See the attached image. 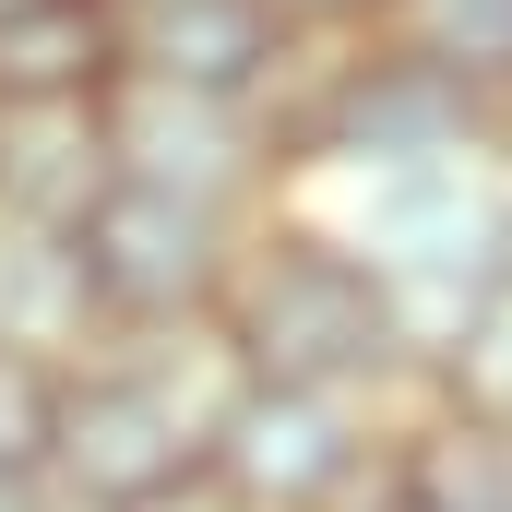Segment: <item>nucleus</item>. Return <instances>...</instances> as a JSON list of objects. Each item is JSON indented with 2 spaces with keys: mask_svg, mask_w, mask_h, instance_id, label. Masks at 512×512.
I'll return each mask as SVG.
<instances>
[{
  "mask_svg": "<svg viewBox=\"0 0 512 512\" xmlns=\"http://www.w3.org/2000/svg\"><path fill=\"white\" fill-rule=\"evenodd\" d=\"M120 24V72L131 84H179V96H274L298 36L262 0H108Z\"/></svg>",
  "mask_w": 512,
  "mask_h": 512,
  "instance_id": "obj_8",
  "label": "nucleus"
},
{
  "mask_svg": "<svg viewBox=\"0 0 512 512\" xmlns=\"http://www.w3.org/2000/svg\"><path fill=\"white\" fill-rule=\"evenodd\" d=\"M382 417L358 393L239 382V405L203 441V512H358L382 489Z\"/></svg>",
  "mask_w": 512,
  "mask_h": 512,
  "instance_id": "obj_4",
  "label": "nucleus"
},
{
  "mask_svg": "<svg viewBox=\"0 0 512 512\" xmlns=\"http://www.w3.org/2000/svg\"><path fill=\"white\" fill-rule=\"evenodd\" d=\"M60 358H24V346H0V477H24L36 489V465H48V429H60Z\"/></svg>",
  "mask_w": 512,
  "mask_h": 512,
  "instance_id": "obj_15",
  "label": "nucleus"
},
{
  "mask_svg": "<svg viewBox=\"0 0 512 512\" xmlns=\"http://www.w3.org/2000/svg\"><path fill=\"white\" fill-rule=\"evenodd\" d=\"M382 489L417 512H512V429L405 393L382 417Z\"/></svg>",
  "mask_w": 512,
  "mask_h": 512,
  "instance_id": "obj_10",
  "label": "nucleus"
},
{
  "mask_svg": "<svg viewBox=\"0 0 512 512\" xmlns=\"http://www.w3.org/2000/svg\"><path fill=\"white\" fill-rule=\"evenodd\" d=\"M262 108H274L286 191H346V179H382V167H429V155L512 143L489 120V96H465L453 72H429L417 48H393L382 24L370 36H334V48H298Z\"/></svg>",
  "mask_w": 512,
  "mask_h": 512,
  "instance_id": "obj_2",
  "label": "nucleus"
},
{
  "mask_svg": "<svg viewBox=\"0 0 512 512\" xmlns=\"http://www.w3.org/2000/svg\"><path fill=\"white\" fill-rule=\"evenodd\" d=\"M393 48H417L429 72H453L465 96H489V120L512 131V0H393Z\"/></svg>",
  "mask_w": 512,
  "mask_h": 512,
  "instance_id": "obj_13",
  "label": "nucleus"
},
{
  "mask_svg": "<svg viewBox=\"0 0 512 512\" xmlns=\"http://www.w3.org/2000/svg\"><path fill=\"white\" fill-rule=\"evenodd\" d=\"M24 12H60V0H0V24H24Z\"/></svg>",
  "mask_w": 512,
  "mask_h": 512,
  "instance_id": "obj_18",
  "label": "nucleus"
},
{
  "mask_svg": "<svg viewBox=\"0 0 512 512\" xmlns=\"http://www.w3.org/2000/svg\"><path fill=\"white\" fill-rule=\"evenodd\" d=\"M108 155L143 191H179V203H215V215H262L286 203V155H274V108L251 96H179V84H108Z\"/></svg>",
  "mask_w": 512,
  "mask_h": 512,
  "instance_id": "obj_7",
  "label": "nucleus"
},
{
  "mask_svg": "<svg viewBox=\"0 0 512 512\" xmlns=\"http://www.w3.org/2000/svg\"><path fill=\"white\" fill-rule=\"evenodd\" d=\"M215 334L251 382H298V393H358V405H405L417 393V346L405 310L370 274V251L322 215V203H262L227 251L215 286Z\"/></svg>",
  "mask_w": 512,
  "mask_h": 512,
  "instance_id": "obj_1",
  "label": "nucleus"
},
{
  "mask_svg": "<svg viewBox=\"0 0 512 512\" xmlns=\"http://www.w3.org/2000/svg\"><path fill=\"white\" fill-rule=\"evenodd\" d=\"M239 227H251V215H215V203H179V191L108 179V191H96V215L72 227L84 298H96V334H167V322H215V286H227Z\"/></svg>",
  "mask_w": 512,
  "mask_h": 512,
  "instance_id": "obj_5",
  "label": "nucleus"
},
{
  "mask_svg": "<svg viewBox=\"0 0 512 512\" xmlns=\"http://www.w3.org/2000/svg\"><path fill=\"white\" fill-rule=\"evenodd\" d=\"M120 84V24L108 0H60V12H24L0 24V108H84Z\"/></svg>",
  "mask_w": 512,
  "mask_h": 512,
  "instance_id": "obj_11",
  "label": "nucleus"
},
{
  "mask_svg": "<svg viewBox=\"0 0 512 512\" xmlns=\"http://www.w3.org/2000/svg\"><path fill=\"white\" fill-rule=\"evenodd\" d=\"M36 501L48 512H191L203 501V441L96 346L60 382V429H48Z\"/></svg>",
  "mask_w": 512,
  "mask_h": 512,
  "instance_id": "obj_6",
  "label": "nucleus"
},
{
  "mask_svg": "<svg viewBox=\"0 0 512 512\" xmlns=\"http://www.w3.org/2000/svg\"><path fill=\"white\" fill-rule=\"evenodd\" d=\"M417 393H429V405H453V417L512 429V274L489 286V298H465V322L417 358Z\"/></svg>",
  "mask_w": 512,
  "mask_h": 512,
  "instance_id": "obj_14",
  "label": "nucleus"
},
{
  "mask_svg": "<svg viewBox=\"0 0 512 512\" xmlns=\"http://www.w3.org/2000/svg\"><path fill=\"white\" fill-rule=\"evenodd\" d=\"M0 512H48V501H36V489H24V477H0Z\"/></svg>",
  "mask_w": 512,
  "mask_h": 512,
  "instance_id": "obj_17",
  "label": "nucleus"
},
{
  "mask_svg": "<svg viewBox=\"0 0 512 512\" xmlns=\"http://www.w3.org/2000/svg\"><path fill=\"white\" fill-rule=\"evenodd\" d=\"M262 12H274V24H286L298 48H334V36H370L393 0H262Z\"/></svg>",
  "mask_w": 512,
  "mask_h": 512,
  "instance_id": "obj_16",
  "label": "nucleus"
},
{
  "mask_svg": "<svg viewBox=\"0 0 512 512\" xmlns=\"http://www.w3.org/2000/svg\"><path fill=\"white\" fill-rule=\"evenodd\" d=\"M298 203H322V215L370 251V274H382L393 310H405V346L429 358V346L465 322V298H489V286H501V239H512V143L429 155V167H382V179L298 191Z\"/></svg>",
  "mask_w": 512,
  "mask_h": 512,
  "instance_id": "obj_3",
  "label": "nucleus"
},
{
  "mask_svg": "<svg viewBox=\"0 0 512 512\" xmlns=\"http://www.w3.org/2000/svg\"><path fill=\"white\" fill-rule=\"evenodd\" d=\"M501 274H512V239H501Z\"/></svg>",
  "mask_w": 512,
  "mask_h": 512,
  "instance_id": "obj_19",
  "label": "nucleus"
},
{
  "mask_svg": "<svg viewBox=\"0 0 512 512\" xmlns=\"http://www.w3.org/2000/svg\"><path fill=\"white\" fill-rule=\"evenodd\" d=\"M0 346L24 358H96V298H84V262L72 239H36V227H0Z\"/></svg>",
  "mask_w": 512,
  "mask_h": 512,
  "instance_id": "obj_12",
  "label": "nucleus"
},
{
  "mask_svg": "<svg viewBox=\"0 0 512 512\" xmlns=\"http://www.w3.org/2000/svg\"><path fill=\"white\" fill-rule=\"evenodd\" d=\"M120 179L108 155V108H0V227H36V239H72L96 215V191Z\"/></svg>",
  "mask_w": 512,
  "mask_h": 512,
  "instance_id": "obj_9",
  "label": "nucleus"
}]
</instances>
